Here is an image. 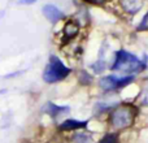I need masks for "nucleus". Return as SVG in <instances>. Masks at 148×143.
<instances>
[{
    "label": "nucleus",
    "mask_w": 148,
    "mask_h": 143,
    "mask_svg": "<svg viewBox=\"0 0 148 143\" xmlns=\"http://www.w3.org/2000/svg\"><path fill=\"white\" fill-rule=\"evenodd\" d=\"M84 1L90 3V4H103L104 0H84Z\"/></svg>",
    "instance_id": "dca6fc26"
},
{
    "label": "nucleus",
    "mask_w": 148,
    "mask_h": 143,
    "mask_svg": "<svg viewBox=\"0 0 148 143\" xmlns=\"http://www.w3.org/2000/svg\"><path fill=\"white\" fill-rule=\"evenodd\" d=\"M147 68L146 60H140L133 55L131 52H127L125 50H118L114 54V59L110 65V70L118 72L120 74L125 76H134L135 73H140Z\"/></svg>",
    "instance_id": "f257e3e1"
},
{
    "label": "nucleus",
    "mask_w": 148,
    "mask_h": 143,
    "mask_svg": "<svg viewBox=\"0 0 148 143\" xmlns=\"http://www.w3.org/2000/svg\"><path fill=\"white\" fill-rule=\"evenodd\" d=\"M4 16H5V9H0V21L4 18Z\"/></svg>",
    "instance_id": "f3484780"
},
{
    "label": "nucleus",
    "mask_w": 148,
    "mask_h": 143,
    "mask_svg": "<svg viewBox=\"0 0 148 143\" xmlns=\"http://www.w3.org/2000/svg\"><path fill=\"white\" fill-rule=\"evenodd\" d=\"M42 13L47 18V21H49L51 23H57L59 21H61L65 17L64 12L60 10L56 5L53 4H44L42 7Z\"/></svg>",
    "instance_id": "423d86ee"
},
{
    "label": "nucleus",
    "mask_w": 148,
    "mask_h": 143,
    "mask_svg": "<svg viewBox=\"0 0 148 143\" xmlns=\"http://www.w3.org/2000/svg\"><path fill=\"white\" fill-rule=\"evenodd\" d=\"M147 28H148V12L146 13L144 18L142 20V22L138 25V30H146Z\"/></svg>",
    "instance_id": "4468645a"
},
{
    "label": "nucleus",
    "mask_w": 148,
    "mask_h": 143,
    "mask_svg": "<svg viewBox=\"0 0 148 143\" xmlns=\"http://www.w3.org/2000/svg\"><path fill=\"white\" fill-rule=\"evenodd\" d=\"M87 125H88V121H79V120H74V118H68V120H64L59 125V130L77 131V130H82V129L87 128Z\"/></svg>",
    "instance_id": "0eeeda50"
},
{
    "label": "nucleus",
    "mask_w": 148,
    "mask_h": 143,
    "mask_svg": "<svg viewBox=\"0 0 148 143\" xmlns=\"http://www.w3.org/2000/svg\"><path fill=\"white\" fill-rule=\"evenodd\" d=\"M144 103H146V104H148V91L146 92V96H144Z\"/></svg>",
    "instance_id": "a211bd4d"
},
{
    "label": "nucleus",
    "mask_w": 148,
    "mask_h": 143,
    "mask_svg": "<svg viewBox=\"0 0 148 143\" xmlns=\"http://www.w3.org/2000/svg\"><path fill=\"white\" fill-rule=\"evenodd\" d=\"M136 116V108L127 103L117 104L109 111L108 121L114 130H122L134 124Z\"/></svg>",
    "instance_id": "f03ea898"
},
{
    "label": "nucleus",
    "mask_w": 148,
    "mask_h": 143,
    "mask_svg": "<svg viewBox=\"0 0 148 143\" xmlns=\"http://www.w3.org/2000/svg\"><path fill=\"white\" fill-rule=\"evenodd\" d=\"M5 92H7V90H5V89H3L1 91H0V94H5Z\"/></svg>",
    "instance_id": "6ab92c4d"
},
{
    "label": "nucleus",
    "mask_w": 148,
    "mask_h": 143,
    "mask_svg": "<svg viewBox=\"0 0 148 143\" xmlns=\"http://www.w3.org/2000/svg\"><path fill=\"white\" fill-rule=\"evenodd\" d=\"M78 79L82 85H91L92 83V76L87 70H79Z\"/></svg>",
    "instance_id": "9b49d317"
},
{
    "label": "nucleus",
    "mask_w": 148,
    "mask_h": 143,
    "mask_svg": "<svg viewBox=\"0 0 148 143\" xmlns=\"http://www.w3.org/2000/svg\"><path fill=\"white\" fill-rule=\"evenodd\" d=\"M43 112L46 115H48L52 120H57L61 116L68 115L70 112V107H68V105H57L52 102H48L43 107Z\"/></svg>",
    "instance_id": "39448f33"
},
{
    "label": "nucleus",
    "mask_w": 148,
    "mask_h": 143,
    "mask_svg": "<svg viewBox=\"0 0 148 143\" xmlns=\"http://www.w3.org/2000/svg\"><path fill=\"white\" fill-rule=\"evenodd\" d=\"M79 26H81V23L77 20H68L65 22L64 28H62V35H64L65 41H72L78 35L79 29H81Z\"/></svg>",
    "instance_id": "6e6552de"
},
{
    "label": "nucleus",
    "mask_w": 148,
    "mask_h": 143,
    "mask_svg": "<svg viewBox=\"0 0 148 143\" xmlns=\"http://www.w3.org/2000/svg\"><path fill=\"white\" fill-rule=\"evenodd\" d=\"M72 141L73 143H95L92 133L83 130V129L74 131V134L72 135Z\"/></svg>",
    "instance_id": "9d476101"
},
{
    "label": "nucleus",
    "mask_w": 148,
    "mask_h": 143,
    "mask_svg": "<svg viewBox=\"0 0 148 143\" xmlns=\"http://www.w3.org/2000/svg\"><path fill=\"white\" fill-rule=\"evenodd\" d=\"M134 79H135L134 76H105L99 79V86L105 92L118 91V90H122L123 87H126L127 85L133 83Z\"/></svg>",
    "instance_id": "20e7f679"
},
{
    "label": "nucleus",
    "mask_w": 148,
    "mask_h": 143,
    "mask_svg": "<svg viewBox=\"0 0 148 143\" xmlns=\"http://www.w3.org/2000/svg\"><path fill=\"white\" fill-rule=\"evenodd\" d=\"M38 0H17V4L20 5H31V4H35Z\"/></svg>",
    "instance_id": "2eb2a0df"
},
{
    "label": "nucleus",
    "mask_w": 148,
    "mask_h": 143,
    "mask_svg": "<svg viewBox=\"0 0 148 143\" xmlns=\"http://www.w3.org/2000/svg\"><path fill=\"white\" fill-rule=\"evenodd\" d=\"M25 72H26V69H23V70H17V72H12V73L5 74L4 78H5V79H13V78H16V77H18V76H22Z\"/></svg>",
    "instance_id": "ddd939ff"
},
{
    "label": "nucleus",
    "mask_w": 148,
    "mask_h": 143,
    "mask_svg": "<svg viewBox=\"0 0 148 143\" xmlns=\"http://www.w3.org/2000/svg\"><path fill=\"white\" fill-rule=\"evenodd\" d=\"M70 73H72V69L66 67L61 61V59H59L55 55H51L43 70V81L49 85L57 83V82L64 81L66 77H69Z\"/></svg>",
    "instance_id": "7ed1b4c3"
},
{
    "label": "nucleus",
    "mask_w": 148,
    "mask_h": 143,
    "mask_svg": "<svg viewBox=\"0 0 148 143\" xmlns=\"http://www.w3.org/2000/svg\"><path fill=\"white\" fill-rule=\"evenodd\" d=\"M99 143H120V137L117 133H108L100 139Z\"/></svg>",
    "instance_id": "f8f14e48"
},
{
    "label": "nucleus",
    "mask_w": 148,
    "mask_h": 143,
    "mask_svg": "<svg viewBox=\"0 0 148 143\" xmlns=\"http://www.w3.org/2000/svg\"><path fill=\"white\" fill-rule=\"evenodd\" d=\"M144 0H120V7L127 14H136L142 9Z\"/></svg>",
    "instance_id": "1a4fd4ad"
}]
</instances>
